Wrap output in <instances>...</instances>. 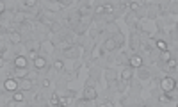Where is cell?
Returning a JSON list of instances; mask_svg holds the SVG:
<instances>
[{
    "label": "cell",
    "mask_w": 178,
    "mask_h": 107,
    "mask_svg": "<svg viewBox=\"0 0 178 107\" xmlns=\"http://www.w3.org/2000/svg\"><path fill=\"white\" fill-rule=\"evenodd\" d=\"M16 104H18V102H14V100H13V102H9V104H7L6 107H16Z\"/></svg>",
    "instance_id": "39"
},
{
    "label": "cell",
    "mask_w": 178,
    "mask_h": 107,
    "mask_svg": "<svg viewBox=\"0 0 178 107\" xmlns=\"http://www.w3.org/2000/svg\"><path fill=\"white\" fill-rule=\"evenodd\" d=\"M7 36H9V41H11L13 45H20L22 43V32L20 30H11Z\"/></svg>",
    "instance_id": "9"
},
{
    "label": "cell",
    "mask_w": 178,
    "mask_h": 107,
    "mask_svg": "<svg viewBox=\"0 0 178 107\" xmlns=\"http://www.w3.org/2000/svg\"><path fill=\"white\" fill-rule=\"evenodd\" d=\"M54 48H55V46L52 45V43H48V41H43V43H41V50L48 52V54H52V52H54Z\"/></svg>",
    "instance_id": "23"
},
{
    "label": "cell",
    "mask_w": 178,
    "mask_h": 107,
    "mask_svg": "<svg viewBox=\"0 0 178 107\" xmlns=\"http://www.w3.org/2000/svg\"><path fill=\"white\" fill-rule=\"evenodd\" d=\"M157 100L160 102V104H169V102H171V96L167 95V93H160V95H157Z\"/></svg>",
    "instance_id": "22"
},
{
    "label": "cell",
    "mask_w": 178,
    "mask_h": 107,
    "mask_svg": "<svg viewBox=\"0 0 178 107\" xmlns=\"http://www.w3.org/2000/svg\"><path fill=\"white\" fill-rule=\"evenodd\" d=\"M150 77V70L148 68H139V79H146Z\"/></svg>",
    "instance_id": "30"
},
{
    "label": "cell",
    "mask_w": 178,
    "mask_h": 107,
    "mask_svg": "<svg viewBox=\"0 0 178 107\" xmlns=\"http://www.w3.org/2000/svg\"><path fill=\"white\" fill-rule=\"evenodd\" d=\"M160 89L164 91V93H173V91L176 89V79L175 77H171V75H166V77H162L160 79Z\"/></svg>",
    "instance_id": "1"
},
{
    "label": "cell",
    "mask_w": 178,
    "mask_h": 107,
    "mask_svg": "<svg viewBox=\"0 0 178 107\" xmlns=\"http://www.w3.org/2000/svg\"><path fill=\"white\" fill-rule=\"evenodd\" d=\"M41 86H43V88H50V80L43 79V80H41Z\"/></svg>",
    "instance_id": "37"
},
{
    "label": "cell",
    "mask_w": 178,
    "mask_h": 107,
    "mask_svg": "<svg viewBox=\"0 0 178 107\" xmlns=\"http://www.w3.org/2000/svg\"><path fill=\"white\" fill-rule=\"evenodd\" d=\"M159 59H160V62H164V64H166V62H169L173 59L171 57V52L169 50H164V52H160V56H159Z\"/></svg>",
    "instance_id": "19"
},
{
    "label": "cell",
    "mask_w": 178,
    "mask_h": 107,
    "mask_svg": "<svg viewBox=\"0 0 178 107\" xmlns=\"http://www.w3.org/2000/svg\"><path fill=\"white\" fill-rule=\"evenodd\" d=\"M134 22L137 23V16H135V13H130V14H128V16H127V23H128V25H132V27H134Z\"/></svg>",
    "instance_id": "28"
},
{
    "label": "cell",
    "mask_w": 178,
    "mask_h": 107,
    "mask_svg": "<svg viewBox=\"0 0 178 107\" xmlns=\"http://www.w3.org/2000/svg\"><path fill=\"white\" fill-rule=\"evenodd\" d=\"M29 66V61L25 56H16L14 57V68H27Z\"/></svg>",
    "instance_id": "12"
},
{
    "label": "cell",
    "mask_w": 178,
    "mask_h": 107,
    "mask_svg": "<svg viewBox=\"0 0 178 107\" xmlns=\"http://www.w3.org/2000/svg\"><path fill=\"white\" fill-rule=\"evenodd\" d=\"M13 100H14V102H18V104L25 100V95H23V91H22V89H18L16 93H13Z\"/></svg>",
    "instance_id": "21"
},
{
    "label": "cell",
    "mask_w": 178,
    "mask_h": 107,
    "mask_svg": "<svg viewBox=\"0 0 178 107\" xmlns=\"http://www.w3.org/2000/svg\"><path fill=\"white\" fill-rule=\"evenodd\" d=\"M84 100H96V89H95V80H89L84 88Z\"/></svg>",
    "instance_id": "2"
},
{
    "label": "cell",
    "mask_w": 178,
    "mask_h": 107,
    "mask_svg": "<svg viewBox=\"0 0 178 107\" xmlns=\"http://www.w3.org/2000/svg\"><path fill=\"white\" fill-rule=\"evenodd\" d=\"M100 73H102V70L100 68H95V70H93V68H91V79H93V77H100Z\"/></svg>",
    "instance_id": "33"
},
{
    "label": "cell",
    "mask_w": 178,
    "mask_h": 107,
    "mask_svg": "<svg viewBox=\"0 0 178 107\" xmlns=\"http://www.w3.org/2000/svg\"><path fill=\"white\" fill-rule=\"evenodd\" d=\"M46 66H48V61H46L43 56H38L36 59H34V68H36V72H43V70H46Z\"/></svg>",
    "instance_id": "7"
},
{
    "label": "cell",
    "mask_w": 178,
    "mask_h": 107,
    "mask_svg": "<svg viewBox=\"0 0 178 107\" xmlns=\"http://www.w3.org/2000/svg\"><path fill=\"white\" fill-rule=\"evenodd\" d=\"M34 88V82L30 79H22V82H20V89L22 91H30Z\"/></svg>",
    "instance_id": "14"
},
{
    "label": "cell",
    "mask_w": 178,
    "mask_h": 107,
    "mask_svg": "<svg viewBox=\"0 0 178 107\" xmlns=\"http://www.w3.org/2000/svg\"><path fill=\"white\" fill-rule=\"evenodd\" d=\"M73 98H75V91L68 89V91H64V95H61V104L62 105H68Z\"/></svg>",
    "instance_id": "10"
},
{
    "label": "cell",
    "mask_w": 178,
    "mask_h": 107,
    "mask_svg": "<svg viewBox=\"0 0 178 107\" xmlns=\"http://www.w3.org/2000/svg\"><path fill=\"white\" fill-rule=\"evenodd\" d=\"M155 45H157V48H159L160 52L167 50V43H166L164 40H157V41H155Z\"/></svg>",
    "instance_id": "25"
},
{
    "label": "cell",
    "mask_w": 178,
    "mask_h": 107,
    "mask_svg": "<svg viewBox=\"0 0 178 107\" xmlns=\"http://www.w3.org/2000/svg\"><path fill=\"white\" fill-rule=\"evenodd\" d=\"M103 6H105V14H111V13L114 11V6H112V4H103Z\"/></svg>",
    "instance_id": "34"
},
{
    "label": "cell",
    "mask_w": 178,
    "mask_h": 107,
    "mask_svg": "<svg viewBox=\"0 0 178 107\" xmlns=\"http://www.w3.org/2000/svg\"><path fill=\"white\" fill-rule=\"evenodd\" d=\"M109 32H112L114 34V36H116V34H119L121 32V30H119V27H118V23L116 22H111V23H107V34Z\"/></svg>",
    "instance_id": "17"
},
{
    "label": "cell",
    "mask_w": 178,
    "mask_h": 107,
    "mask_svg": "<svg viewBox=\"0 0 178 107\" xmlns=\"http://www.w3.org/2000/svg\"><path fill=\"white\" fill-rule=\"evenodd\" d=\"M128 6H130V9H132V11L135 13V11H139V6H141V2H130Z\"/></svg>",
    "instance_id": "32"
},
{
    "label": "cell",
    "mask_w": 178,
    "mask_h": 107,
    "mask_svg": "<svg viewBox=\"0 0 178 107\" xmlns=\"http://www.w3.org/2000/svg\"><path fill=\"white\" fill-rule=\"evenodd\" d=\"M159 64H160V68L164 70V72H167V73H173V72L178 70V61L176 59H171V61L166 62V64H164V62H159Z\"/></svg>",
    "instance_id": "6"
},
{
    "label": "cell",
    "mask_w": 178,
    "mask_h": 107,
    "mask_svg": "<svg viewBox=\"0 0 178 107\" xmlns=\"http://www.w3.org/2000/svg\"><path fill=\"white\" fill-rule=\"evenodd\" d=\"M55 107H66V105H62V104H59V105H55Z\"/></svg>",
    "instance_id": "40"
},
{
    "label": "cell",
    "mask_w": 178,
    "mask_h": 107,
    "mask_svg": "<svg viewBox=\"0 0 178 107\" xmlns=\"http://www.w3.org/2000/svg\"><path fill=\"white\" fill-rule=\"evenodd\" d=\"M171 40L178 41V30H171Z\"/></svg>",
    "instance_id": "36"
},
{
    "label": "cell",
    "mask_w": 178,
    "mask_h": 107,
    "mask_svg": "<svg viewBox=\"0 0 178 107\" xmlns=\"http://www.w3.org/2000/svg\"><path fill=\"white\" fill-rule=\"evenodd\" d=\"M4 89L9 91V93H16L20 89V82L16 79H6L4 80Z\"/></svg>",
    "instance_id": "5"
},
{
    "label": "cell",
    "mask_w": 178,
    "mask_h": 107,
    "mask_svg": "<svg viewBox=\"0 0 178 107\" xmlns=\"http://www.w3.org/2000/svg\"><path fill=\"white\" fill-rule=\"evenodd\" d=\"M45 6H46V9H48V11H52V13H57L62 7L61 2H46Z\"/></svg>",
    "instance_id": "16"
},
{
    "label": "cell",
    "mask_w": 178,
    "mask_h": 107,
    "mask_svg": "<svg viewBox=\"0 0 178 107\" xmlns=\"http://www.w3.org/2000/svg\"><path fill=\"white\" fill-rule=\"evenodd\" d=\"M132 77H134V72H132V68H130V66H127V68H123V70H121V80L128 82Z\"/></svg>",
    "instance_id": "13"
},
{
    "label": "cell",
    "mask_w": 178,
    "mask_h": 107,
    "mask_svg": "<svg viewBox=\"0 0 178 107\" xmlns=\"http://www.w3.org/2000/svg\"><path fill=\"white\" fill-rule=\"evenodd\" d=\"M82 46H70L66 50H62V56H64V59H77L82 54Z\"/></svg>",
    "instance_id": "3"
},
{
    "label": "cell",
    "mask_w": 178,
    "mask_h": 107,
    "mask_svg": "<svg viewBox=\"0 0 178 107\" xmlns=\"http://www.w3.org/2000/svg\"><path fill=\"white\" fill-rule=\"evenodd\" d=\"M148 16H150V18H155L157 16V11H155V9H151V11L148 13Z\"/></svg>",
    "instance_id": "38"
},
{
    "label": "cell",
    "mask_w": 178,
    "mask_h": 107,
    "mask_svg": "<svg viewBox=\"0 0 178 107\" xmlns=\"http://www.w3.org/2000/svg\"><path fill=\"white\" fill-rule=\"evenodd\" d=\"M64 66H66V64L62 62V59H55V62H54V68H55V70L62 72V70H64Z\"/></svg>",
    "instance_id": "29"
},
{
    "label": "cell",
    "mask_w": 178,
    "mask_h": 107,
    "mask_svg": "<svg viewBox=\"0 0 178 107\" xmlns=\"http://www.w3.org/2000/svg\"><path fill=\"white\" fill-rule=\"evenodd\" d=\"M25 48L30 52L32 59H36L38 57V50H41V43H38V41H34V40H29V41H25Z\"/></svg>",
    "instance_id": "4"
},
{
    "label": "cell",
    "mask_w": 178,
    "mask_h": 107,
    "mask_svg": "<svg viewBox=\"0 0 178 107\" xmlns=\"http://www.w3.org/2000/svg\"><path fill=\"white\" fill-rule=\"evenodd\" d=\"M118 48L116 41H114V38H107L105 41H103V50L105 52H114Z\"/></svg>",
    "instance_id": "11"
},
{
    "label": "cell",
    "mask_w": 178,
    "mask_h": 107,
    "mask_svg": "<svg viewBox=\"0 0 178 107\" xmlns=\"http://www.w3.org/2000/svg\"><path fill=\"white\" fill-rule=\"evenodd\" d=\"M29 70L27 68H14V79H27Z\"/></svg>",
    "instance_id": "15"
},
{
    "label": "cell",
    "mask_w": 178,
    "mask_h": 107,
    "mask_svg": "<svg viewBox=\"0 0 178 107\" xmlns=\"http://www.w3.org/2000/svg\"><path fill=\"white\" fill-rule=\"evenodd\" d=\"M86 102L87 100H84V98L82 100H78V102H75V107H86Z\"/></svg>",
    "instance_id": "35"
},
{
    "label": "cell",
    "mask_w": 178,
    "mask_h": 107,
    "mask_svg": "<svg viewBox=\"0 0 178 107\" xmlns=\"http://www.w3.org/2000/svg\"><path fill=\"white\" fill-rule=\"evenodd\" d=\"M114 41H116V45H118V46H123V45H125V36H123L121 32L116 34V36H114Z\"/></svg>",
    "instance_id": "24"
},
{
    "label": "cell",
    "mask_w": 178,
    "mask_h": 107,
    "mask_svg": "<svg viewBox=\"0 0 178 107\" xmlns=\"http://www.w3.org/2000/svg\"><path fill=\"white\" fill-rule=\"evenodd\" d=\"M105 77H107L109 82H112V80H116L118 72H116V70H112V68H109V70H105Z\"/></svg>",
    "instance_id": "20"
},
{
    "label": "cell",
    "mask_w": 178,
    "mask_h": 107,
    "mask_svg": "<svg viewBox=\"0 0 178 107\" xmlns=\"http://www.w3.org/2000/svg\"><path fill=\"white\" fill-rule=\"evenodd\" d=\"M128 66L130 68H143V57L137 56V54L130 56V59H128Z\"/></svg>",
    "instance_id": "8"
},
{
    "label": "cell",
    "mask_w": 178,
    "mask_h": 107,
    "mask_svg": "<svg viewBox=\"0 0 178 107\" xmlns=\"http://www.w3.org/2000/svg\"><path fill=\"white\" fill-rule=\"evenodd\" d=\"M95 14H105V6L103 4H98L95 9Z\"/></svg>",
    "instance_id": "31"
},
{
    "label": "cell",
    "mask_w": 178,
    "mask_h": 107,
    "mask_svg": "<svg viewBox=\"0 0 178 107\" xmlns=\"http://www.w3.org/2000/svg\"><path fill=\"white\" fill-rule=\"evenodd\" d=\"M130 46H132L134 50H137V46H139V34H137V32H132V38H130Z\"/></svg>",
    "instance_id": "18"
},
{
    "label": "cell",
    "mask_w": 178,
    "mask_h": 107,
    "mask_svg": "<svg viewBox=\"0 0 178 107\" xmlns=\"http://www.w3.org/2000/svg\"><path fill=\"white\" fill-rule=\"evenodd\" d=\"M18 30H20V32H29V30H30V25H29V22L20 23V25H18Z\"/></svg>",
    "instance_id": "27"
},
{
    "label": "cell",
    "mask_w": 178,
    "mask_h": 107,
    "mask_svg": "<svg viewBox=\"0 0 178 107\" xmlns=\"http://www.w3.org/2000/svg\"><path fill=\"white\" fill-rule=\"evenodd\" d=\"M50 30H52V32H61V30H62V23L54 22V23L50 25Z\"/></svg>",
    "instance_id": "26"
}]
</instances>
